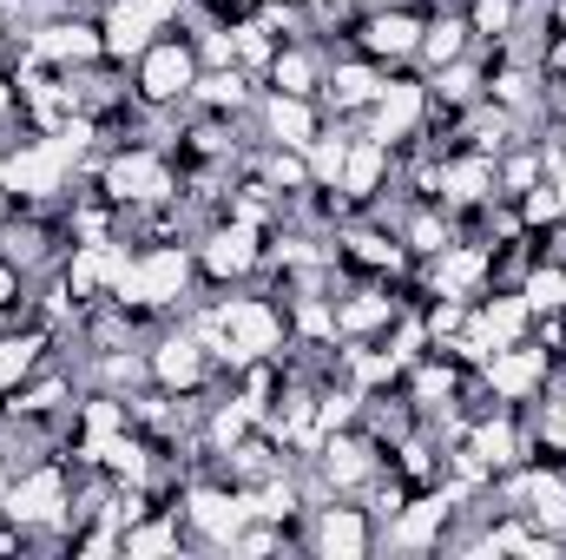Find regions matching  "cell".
I'll list each match as a JSON object with an SVG mask.
<instances>
[{"instance_id":"obj_37","label":"cell","mask_w":566,"mask_h":560,"mask_svg":"<svg viewBox=\"0 0 566 560\" xmlns=\"http://www.w3.org/2000/svg\"><path fill=\"white\" fill-rule=\"evenodd\" d=\"M13 303H20V271L0 265V310H13Z\"/></svg>"},{"instance_id":"obj_27","label":"cell","mask_w":566,"mask_h":560,"mask_svg":"<svg viewBox=\"0 0 566 560\" xmlns=\"http://www.w3.org/2000/svg\"><path fill=\"white\" fill-rule=\"evenodd\" d=\"M60 403H66V390H60V383H33V390H20V383H13V416H53Z\"/></svg>"},{"instance_id":"obj_21","label":"cell","mask_w":566,"mask_h":560,"mask_svg":"<svg viewBox=\"0 0 566 560\" xmlns=\"http://www.w3.org/2000/svg\"><path fill=\"white\" fill-rule=\"evenodd\" d=\"M349 145H356V139H343V133H316V139H310V178H316V185H336V178H343Z\"/></svg>"},{"instance_id":"obj_28","label":"cell","mask_w":566,"mask_h":560,"mask_svg":"<svg viewBox=\"0 0 566 560\" xmlns=\"http://www.w3.org/2000/svg\"><path fill=\"white\" fill-rule=\"evenodd\" d=\"M126 554H165V548H178V528L171 521H151V528H126V541H119Z\"/></svg>"},{"instance_id":"obj_5","label":"cell","mask_w":566,"mask_h":560,"mask_svg":"<svg viewBox=\"0 0 566 560\" xmlns=\"http://www.w3.org/2000/svg\"><path fill=\"white\" fill-rule=\"evenodd\" d=\"M541 376H547V350H494L488 356V383L507 396V403H521V396H534L541 390Z\"/></svg>"},{"instance_id":"obj_29","label":"cell","mask_w":566,"mask_h":560,"mask_svg":"<svg viewBox=\"0 0 566 560\" xmlns=\"http://www.w3.org/2000/svg\"><path fill=\"white\" fill-rule=\"evenodd\" d=\"M198 100H205V106H238V100H244V73H238V66H224V73L198 80Z\"/></svg>"},{"instance_id":"obj_4","label":"cell","mask_w":566,"mask_h":560,"mask_svg":"<svg viewBox=\"0 0 566 560\" xmlns=\"http://www.w3.org/2000/svg\"><path fill=\"white\" fill-rule=\"evenodd\" d=\"M191 80H198V60H191V46H151V53H145L139 93L165 106V100H185V93H191Z\"/></svg>"},{"instance_id":"obj_39","label":"cell","mask_w":566,"mask_h":560,"mask_svg":"<svg viewBox=\"0 0 566 560\" xmlns=\"http://www.w3.org/2000/svg\"><path fill=\"white\" fill-rule=\"evenodd\" d=\"M547 172H554V185H560V205H566V158H554Z\"/></svg>"},{"instance_id":"obj_38","label":"cell","mask_w":566,"mask_h":560,"mask_svg":"<svg viewBox=\"0 0 566 560\" xmlns=\"http://www.w3.org/2000/svg\"><path fill=\"white\" fill-rule=\"evenodd\" d=\"M178 7H185V0H145V13H151V20H171Z\"/></svg>"},{"instance_id":"obj_34","label":"cell","mask_w":566,"mask_h":560,"mask_svg":"<svg viewBox=\"0 0 566 560\" xmlns=\"http://www.w3.org/2000/svg\"><path fill=\"white\" fill-rule=\"evenodd\" d=\"M560 211L566 205H560V185H554V178L527 191V225H547V218H560Z\"/></svg>"},{"instance_id":"obj_26","label":"cell","mask_w":566,"mask_h":560,"mask_svg":"<svg viewBox=\"0 0 566 560\" xmlns=\"http://www.w3.org/2000/svg\"><path fill=\"white\" fill-rule=\"evenodd\" d=\"M271 80H277V93H296V100H303V93L316 86V66H310L303 53H277V60H271Z\"/></svg>"},{"instance_id":"obj_22","label":"cell","mask_w":566,"mask_h":560,"mask_svg":"<svg viewBox=\"0 0 566 560\" xmlns=\"http://www.w3.org/2000/svg\"><path fill=\"white\" fill-rule=\"evenodd\" d=\"M488 278V258L481 251H441V271H434V283L454 297V290H474V283Z\"/></svg>"},{"instance_id":"obj_32","label":"cell","mask_w":566,"mask_h":560,"mask_svg":"<svg viewBox=\"0 0 566 560\" xmlns=\"http://www.w3.org/2000/svg\"><path fill=\"white\" fill-rule=\"evenodd\" d=\"M507 27H514V0H481V7H474V33L501 40Z\"/></svg>"},{"instance_id":"obj_40","label":"cell","mask_w":566,"mask_h":560,"mask_svg":"<svg viewBox=\"0 0 566 560\" xmlns=\"http://www.w3.org/2000/svg\"><path fill=\"white\" fill-rule=\"evenodd\" d=\"M7 106H13V93H7V80H0V113H7Z\"/></svg>"},{"instance_id":"obj_25","label":"cell","mask_w":566,"mask_h":560,"mask_svg":"<svg viewBox=\"0 0 566 560\" xmlns=\"http://www.w3.org/2000/svg\"><path fill=\"white\" fill-rule=\"evenodd\" d=\"M264 178H271V191H283V185H290V191H310V185H316V178H310V158H303V152H290V145L271 152Z\"/></svg>"},{"instance_id":"obj_23","label":"cell","mask_w":566,"mask_h":560,"mask_svg":"<svg viewBox=\"0 0 566 560\" xmlns=\"http://www.w3.org/2000/svg\"><path fill=\"white\" fill-rule=\"evenodd\" d=\"M389 317H396V297H376V290H369V297H356V303L336 310V330L356 336V330H376V323H389Z\"/></svg>"},{"instance_id":"obj_13","label":"cell","mask_w":566,"mask_h":560,"mask_svg":"<svg viewBox=\"0 0 566 560\" xmlns=\"http://www.w3.org/2000/svg\"><path fill=\"white\" fill-rule=\"evenodd\" d=\"M151 376H158L165 390H191V383L205 376V343H191V336H171V343H158V356H151Z\"/></svg>"},{"instance_id":"obj_17","label":"cell","mask_w":566,"mask_h":560,"mask_svg":"<svg viewBox=\"0 0 566 560\" xmlns=\"http://www.w3.org/2000/svg\"><path fill=\"white\" fill-rule=\"evenodd\" d=\"M441 191L461 198V205H481L494 191V165L488 158H468V165H441Z\"/></svg>"},{"instance_id":"obj_3","label":"cell","mask_w":566,"mask_h":560,"mask_svg":"<svg viewBox=\"0 0 566 560\" xmlns=\"http://www.w3.org/2000/svg\"><path fill=\"white\" fill-rule=\"evenodd\" d=\"M60 508H66V475L60 468H33L27 481H13L7 488V515L27 528V521H60Z\"/></svg>"},{"instance_id":"obj_6","label":"cell","mask_w":566,"mask_h":560,"mask_svg":"<svg viewBox=\"0 0 566 560\" xmlns=\"http://www.w3.org/2000/svg\"><path fill=\"white\" fill-rule=\"evenodd\" d=\"M191 521H198L211 541L231 548V535L251 521V495H244V488H238V495H224V488H191Z\"/></svg>"},{"instance_id":"obj_14","label":"cell","mask_w":566,"mask_h":560,"mask_svg":"<svg viewBox=\"0 0 566 560\" xmlns=\"http://www.w3.org/2000/svg\"><path fill=\"white\" fill-rule=\"evenodd\" d=\"M382 165H389V145L382 139H363V145H349V158H343V191L349 198H376V185H382Z\"/></svg>"},{"instance_id":"obj_9","label":"cell","mask_w":566,"mask_h":560,"mask_svg":"<svg viewBox=\"0 0 566 560\" xmlns=\"http://www.w3.org/2000/svg\"><path fill=\"white\" fill-rule=\"evenodd\" d=\"M33 53H40V60H53V66H86V60H99V53H106V40H99L93 27H80V20H73V27L60 20V27L33 33Z\"/></svg>"},{"instance_id":"obj_31","label":"cell","mask_w":566,"mask_h":560,"mask_svg":"<svg viewBox=\"0 0 566 560\" xmlns=\"http://www.w3.org/2000/svg\"><path fill=\"white\" fill-rule=\"evenodd\" d=\"M244 428H251V409H244V403H224V409L211 416V435H218V448H224V455L238 448V435H244Z\"/></svg>"},{"instance_id":"obj_12","label":"cell","mask_w":566,"mask_h":560,"mask_svg":"<svg viewBox=\"0 0 566 560\" xmlns=\"http://www.w3.org/2000/svg\"><path fill=\"white\" fill-rule=\"evenodd\" d=\"M363 46H369V53H389V60H396V53H416V46H422V20L402 13V7H389V13H376V20L363 27Z\"/></svg>"},{"instance_id":"obj_11","label":"cell","mask_w":566,"mask_h":560,"mask_svg":"<svg viewBox=\"0 0 566 560\" xmlns=\"http://www.w3.org/2000/svg\"><path fill=\"white\" fill-rule=\"evenodd\" d=\"M316 554H329V560L369 554V528H363V515H356V508H329L323 528H316Z\"/></svg>"},{"instance_id":"obj_2","label":"cell","mask_w":566,"mask_h":560,"mask_svg":"<svg viewBox=\"0 0 566 560\" xmlns=\"http://www.w3.org/2000/svg\"><path fill=\"white\" fill-rule=\"evenodd\" d=\"M106 191H113L119 205H151V198L171 191V172H165L158 152H119V158L106 165Z\"/></svg>"},{"instance_id":"obj_24","label":"cell","mask_w":566,"mask_h":560,"mask_svg":"<svg viewBox=\"0 0 566 560\" xmlns=\"http://www.w3.org/2000/svg\"><path fill=\"white\" fill-rule=\"evenodd\" d=\"M33 363H40V336H0V390L27 383Z\"/></svg>"},{"instance_id":"obj_35","label":"cell","mask_w":566,"mask_h":560,"mask_svg":"<svg viewBox=\"0 0 566 560\" xmlns=\"http://www.w3.org/2000/svg\"><path fill=\"white\" fill-rule=\"evenodd\" d=\"M541 442H554V448H566V390L547 403V416H541Z\"/></svg>"},{"instance_id":"obj_16","label":"cell","mask_w":566,"mask_h":560,"mask_svg":"<svg viewBox=\"0 0 566 560\" xmlns=\"http://www.w3.org/2000/svg\"><path fill=\"white\" fill-rule=\"evenodd\" d=\"M271 133H277V145H290V152H310V139H316V113H310L296 93H277V100H271Z\"/></svg>"},{"instance_id":"obj_7","label":"cell","mask_w":566,"mask_h":560,"mask_svg":"<svg viewBox=\"0 0 566 560\" xmlns=\"http://www.w3.org/2000/svg\"><path fill=\"white\" fill-rule=\"evenodd\" d=\"M416 120H422V86H416V80H396V86L376 93V133H369V139H382V145L409 139Z\"/></svg>"},{"instance_id":"obj_18","label":"cell","mask_w":566,"mask_h":560,"mask_svg":"<svg viewBox=\"0 0 566 560\" xmlns=\"http://www.w3.org/2000/svg\"><path fill=\"white\" fill-rule=\"evenodd\" d=\"M527 515L541 528H566V481L560 475H527Z\"/></svg>"},{"instance_id":"obj_1","label":"cell","mask_w":566,"mask_h":560,"mask_svg":"<svg viewBox=\"0 0 566 560\" xmlns=\"http://www.w3.org/2000/svg\"><path fill=\"white\" fill-rule=\"evenodd\" d=\"M60 178H66V152H60V139H53V145H27V152H13V158H7L0 191H13V198H53V191H60Z\"/></svg>"},{"instance_id":"obj_8","label":"cell","mask_w":566,"mask_h":560,"mask_svg":"<svg viewBox=\"0 0 566 560\" xmlns=\"http://www.w3.org/2000/svg\"><path fill=\"white\" fill-rule=\"evenodd\" d=\"M151 13H145V0H119L113 13H106V27H99V40H106V60H133L151 46Z\"/></svg>"},{"instance_id":"obj_36","label":"cell","mask_w":566,"mask_h":560,"mask_svg":"<svg viewBox=\"0 0 566 560\" xmlns=\"http://www.w3.org/2000/svg\"><path fill=\"white\" fill-rule=\"evenodd\" d=\"M106 376H113V383H133V376H145V363H139V356H113V363H106Z\"/></svg>"},{"instance_id":"obj_10","label":"cell","mask_w":566,"mask_h":560,"mask_svg":"<svg viewBox=\"0 0 566 560\" xmlns=\"http://www.w3.org/2000/svg\"><path fill=\"white\" fill-rule=\"evenodd\" d=\"M251 265H258V238H251L244 218H231L224 231H211V245H205V271H211V278H238V271H251Z\"/></svg>"},{"instance_id":"obj_15","label":"cell","mask_w":566,"mask_h":560,"mask_svg":"<svg viewBox=\"0 0 566 560\" xmlns=\"http://www.w3.org/2000/svg\"><path fill=\"white\" fill-rule=\"evenodd\" d=\"M323 475H329L336 488H356V481L369 475V448H363L356 435H336V428H329V435H323Z\"/></svg>"},{"instance_id":"obj_33","label":"cell","mask_w":566,"mask_h":560,"mask_svg":"<svg viewBox=\"0 0 566 560\" xmlns=\"http://www.w3.org/2000/svg\"><path fill=\"white\" fill-rule=\"evenodd\" d=\"M409 245H416L422 258H441V251H448V225H441V218H416V225H409Z\"/></svg>"},{"instance_id":"obj_20","label":"cell","mask_w":566,"mask_h":560,"mask_svg":"<svg viewBox=\"0 0 566 560\" xmlns=\"http://www.w3.org/2000/svg\"><path fill=\"white\" fill-rule=\"evenodd\" d=\"M376 93H382V80H376L369 66H336V73H329V100H336V106H369Z\"/></svg>"},{"instance_id":"obj_19","label":"cell","mask_w":566,"mask_h":560,"mask_svg":"<svg viewBox=\"0 0 566 560\" xmlns=\"http://www.w3.org/2000/svg\"><path fill=\"white\" fill-rule=\"evenodd\" d=\"M461 46H468V20L441 13V20H428V27H422V60H434V66L461 60Z\"/></svg>"},{"instance_id":"obj_30","label":"cell","mask_w":566,"mask_h":560,"mask_svg":"<svg viewBox=\"0 0 566 560\" xmlns=\"http://www.w3.org/2000/svg\"><path fill=\"white\" fill-rule=\"evenodd\" d=\"M349 258H356V265H389V271H396L402 251H396L389 238H376V231H356V238H349Z\"/></svg>"}]
</instances>
